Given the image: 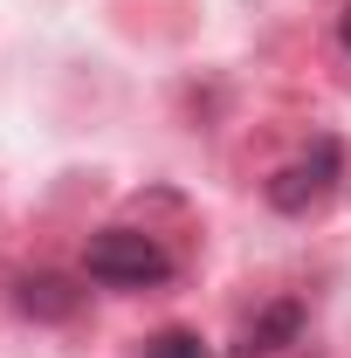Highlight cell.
<instances>
[{
	"instance_id": "cell-2",
	"label": "cell",
	"mask_w": 351,
	"mask_h": 358,
	"mask_svg": "<svg viewBox=\"0 0 351 358\" xmlns=\"http://www.w3.org/2000/svg\"><path fill=\"white\" fill-rule=\"evenodd\" d=\"M338 166H345V145H338V138H317L296 166H282V173L268 179V207H275V214H310V207L331 193Z\"/></svg>"
},
{
	"instance_id": "cell-1",
	"label": "cell",
	"mask_w": 351,
	"mask_h": 358,
	"mask_svg": "<svg viewBox=\"0 0 351 358\" xmlns=\"http://www.w3.org/2000/svg\"><path fill=\"white\" fill-rule=\"evenodd\" d=\"M83 275L103 282V289H152V282L173 275V255L152 234H138V227H103L83 248Z\"/></svg>"
},
{
	"instance_id": "cell-4",
	"label": "cell",
	"mask_w": 351,
	"mask_h": 358,
	"mask_svg": "<svg viewBox=\"0 0 351 358\" xmlns=\"http://www.w3.org/2000/svg\"><path fill=\"white\" fill-rule=\"evenodd\" d=\"M14 303H21L28 317L62 324V317H76V289H69L62 275H21V282H14Z\"/></svg>"
},
{
	"instance_id": "cell-5",
	"label": "cell",
	"mask_w": 351,
	"mask_h": 358,
	"mask_svg": "<svg viewBox=\"0 0 351 358\" xmlns=\"http://www.w3.org/2000/svg\"><path fill=\"white\" fill-rule=\"evenodd\" d=\"M145 358H207V345H200V331H159V338H145Z\"/></svg>"
},
{
	"instance_id": "cell-6",
	"label": "cell",
	"mask_w": 351,
	"mask_h": 358,
	"mask_svg": "<svg viewBox=\"0 0 351 358\" xmlns=\"http://www.w3.org/2000/svg\"><path fill=\"white\" fill-rule=\"evenodd\" d=\"M338 42H345V55H351V7H345V21H338Z\"/></svg>"
},
{
	"instance_id": "cell-3",
	"label": "cell",
	"mask_w": 351,
	"mask_h": 358,
	"mask_svg": "<svg viewBox=\"0 0 351 358\" xmlns=\"http://www.w3.org/2000/svg\"><path fill=\"white\" fill-rule=\"evenodd\" d=\"M296 331H303V303H296V296H282V303H268L262 317H248V324H241L234 358H268V352H282Z\"/></svg>"
}]
</instances>
